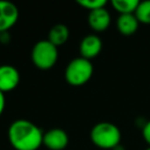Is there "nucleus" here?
<instances>
[{"label":"nucleus","instance_id":"1","mask_svg":"<svg viewBox=\"0 0 150 150\" xmlns=\"http://www.w3.org/2000/svg\"><path fill=\"white\" fill-rule=\"evenodd\" d=\"M8 141L15 150H38L43 144V132L28 120H16L8 128Z\"/></svg>","mask_w":150,"mask_h":150},{"label":"nucleus","instance_id":"2","mask_svg":"<svg viewBox=\"0 0 150 150\" xmlns=\"http://www.w3.org/2000/svg\"><path fill=\"white\" fill-rule=\"evenodd\" d=\"M90 139L101 149H115L121 142V131L111 122H100L93 127Z\"/></svg>","mask_w":150,"mask_h":150},{"label":"nucleus","instance_id":"3","mask_svg":"<svg viewBox=\"0 0 150 150\" xmlns=\"http://www.w3.org/2000/svg\"><path fill=\"white\" fill-rule=\"evenodd\" d=\"M93 73L94 68L91 61L80 56L71 60L67 64L64 70V77L68 84L73 87H81L91 79Z\"/></svg>","mask_w":150,"mask_h":150},{"label":"nucleus","instance_id":"4","mask_svg":"<svg viewBox=\"0 0 150 150\" xmlns=\"http://www.w3.org/2000/svg\"><path fill=\"white\" fill-rule=\"evenodd\" d=\"M57 47L48 40H41L36 42L30 54L34 66L41 70H48L53 68L57 61Z\"/></svg>","mask_w":150,"mask_h":150},{"label":"nucleus","instance_id":"5","mask_svg":"<svg viewBox=\"0 0 150 150\" xmlns=\"http://www.w3.org/2000/svg\"><path fill=\"white\" fill-rule=\"evenodd\" d=\"M19 19L18 7L9 1L0 0V33L7 32L12 28Z\"/></svg>","mask_w":150,"mask_h":150},{"label":"nucleus","instance_id":"6","mask_svg":"<svg viewBox=\"0 0 150 150\" xmlns=\"http://www.w3.org/2000/svg\"><path fill=\"white\" fill-rule=\"evenodd\" d=\"M69 142V137L63 129L53 128L43 132V145L49 150H63Z\"/></svg>","mask_w":150,"mask_h":150},{"label":"nucleus","instance_id":"7","mask_svg":"<svg viewBox=\"0 0 150 150\" xmlns=\"http://www.w3.org/2000/svg\"><path fill=\"white\" fill-rule=\"evenodd\" d=\"M20 82V74L16 68L11 64L0 66V91L4 94L18 87Z\"/></svg>","mask_w":150,"mask_h":150},{"label":"nucleus","instance_id":"8","mask_svg":"<svg viewBox=\"0 0 150 150\" xmlns=\"http://www.w3.org/2000/svg\"><path fill=\"white\" fill-rule=\"evenodd\" d=\"M79 50H80L81 57L87 59V60L90 61L91 59L96 57L101 53V50H102V41L95 34L86 35L80 42Z\"/></svg>","mask_w":150,"mask_h":150},{"label":"nucleus","instance_id":"9","mask_svg":"<svg viewBox=\"0 0 150 150\" xmlns=\"http://www.w3.org/2000/svg\"><path fill=\"white\" fill-rule=\"evenodd\" d=\"M110 21V13L105 7L91 11L88 14V23L95 32H104L109 27Z\"/></svg>","mask_w":150,"mask_h":150},{"label":"nucleus","instance_id":"10","mask_svg":"<svg viewBox=\"0 0 150 150\" xmlns=\"http://www.w3.org/2000/svg\"><path fill=\"white\" fill-rule=\"evenodd\" d=\"M138 20L135 14H121L117 19L116 26L121 34L132 35L138 29Z\"/></svg>","mask_w":150,"mask_h":150},{"label":"nucleus","instance_id":"11","mask_svg":"<svg viewBox=\"0 0 150 150\" xmlns=\"http://www.w3.org/2000/svg\"><path fill=\"white\" fill-rule=\"evenodd\" d=\"M69 38V29L66 25L63 23H57V25H54L49 32H48V41L52 42L54 46L59 47V46H62L63 43L67 42Z\"/></svg>","mask_w":150,"mask_h":150},{"label":"nucleus","instance_id":"12","mask_svg":"<svg viewBox=\"0 0 150 150\" xmlns=\"http://www.w3.org/2000/svg\"><path fill=\"white\" fill-rule=\"evenodd\" d=\"M139 1L137 0H112V8L121 14H135Z\"/></svg>","mask_w":150,"mask_h":150},{"label":"nucleus","instance_id":"13","mask_svg":"<svg viewBox=\"0 0 150 150\" xmlns=\"http://www.w3.org/2000/svg\"><path fill=\"white\" fill-rule=\"evenodd\" d=\"M135 15L139 23L150 25V0L139 1Z\"/></svg>","mask_w":150,"mask_h":150},{"label":"nucleus","instance_id":"14","mask_svg":"<svg viewBox=\"0 0 150 150\" xmlns=\"http://www.w3.org/2000/svg\"><path fill=\"white\" fill-rule=\"evenodd\" d=\"M76 2L81 7L88 9L89 12L95 11V9H98V8H103L107 5V1L105 0H77Z\"/></svg>","mask_w":150,"mask_h":150},{"label":"nucleus","instance_id":"15","mask_svg":"<svg viewBox=\"0 0 150 150\" xmlns=\"http://www.w3.org/2000/svg\"><path fill=\"white\" fill-rule=\"evenodd\" d=\"M142 135H143V138L144 141L148 143V145L150 146V121H148L144 127H143V130H142Z\"/></svg>","mask_w":150,"mask_h":150},{"label":"nucleus","instance_id":"16","mask_svg":"<svg viewBox=\"0 0 150 150\" xmlns=\"http://www.w3.org/2000/svg\"><path fill=\"white\" fill-rule=\"evenodd\" d=\"M6 107V98H5V94L2 91H0V116L2 115L4 110Z\"/></svg>","mask_w":150,"mask_h":150},{"label":"nucleus","instance_id":"17","mask_svg":"<svg viewBox=\"0 0 150 150\" xmlns=\"http://www.w3.org/2000/svg\"><path fill=\"white\" fill-rule=\"evenodd\" d=\"M144 150H150V146H148L146 149H144Z\"/></svg>","mask_w":150,"mask_h":150}]
</instances>
